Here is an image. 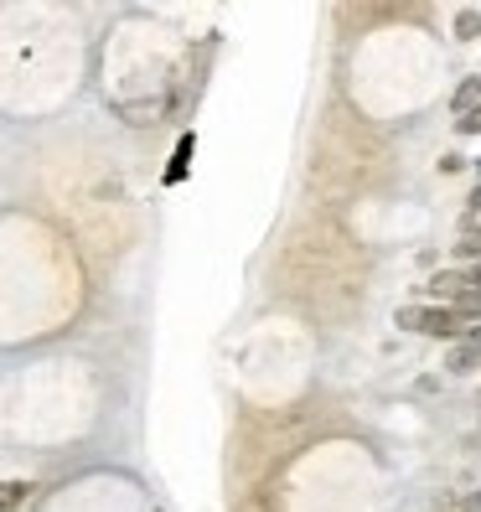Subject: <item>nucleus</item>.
<instances>
[{"mask_svg": "<svg viewBox=\"0 0 481 512\" xmlns=\"http://www.w3.org/2000/svg\"><path fill=\"white\" fill-rule=\"evenodd\" d=\"M399 326L404 331H419V337H471V331L481 326V316L450 311V306H404L399 311Z\"/></svg>", "mask_w": 481, "mask_h": 512, "instance_id": "nucleus-1", "label": "nucleus"}, {"mask_svg": "<svg viewBox=\"0 0 481 512\" xmlns=\"http://www.w3.org/2000/svg\"><path fill=\"white\" fill-rule=\"evenodd\" d=\"M192 150H197V135H182V145H176V161L166 166V182L176 187V182H182V176H187V161H192Z\"/></svg>", "mask_w": 481, "mask_h": 512, "instance_id": "nucleus-2", "label": "nucleus"}, {"mask_svg": "<svg viewBox=\"0 0 481 512\" xmlns=\"http://www.w3.org/2000/svg\"><path fill=\"white\" fill-rule=\"evenodd\" d=\"M471 109H481V78H466V83L456 88V119L471 114Z\"/></svg>", "mask_w": 481, "mask_h": 512, "instance_id": "nucleus-3", "label": "nucleus"}, {"mask_svg": "<svg viewBox=\"0 0 481 512\" xmlns=\"http://www.w3.org/2000/svg\"><path fill=\"white\" fill-rule=\"evenodd\" d=\"M26 497H32V487H26V481H0V512H16Z\"/></svg>", "mask_w": 481, "mask_h": 512, "instance_id": "nucleus-4", "label": "nucleus"}, {"mask_svg": "<svg viewBox=\"0 0 481 512\" xmlns=\"http://www.w3.org/2000/svg\"><path fill=\"white\" fill-rule=\"evenodd\" d=\"M476 32H481V11H461V16H456V37L471 42Z\"/></svg>", "mask_w": 481, "mask_h": 512, "instance_id": "nucleus-5", "label": "nucleus"}, {"mask_svg": "<svg viewBox=\"0 0 481 512\" xmlns=\"http://www.w3.org/2000/svg\"><path fill=\"white\" fill-rule=\"evenodd\" d=\"M476 166H481V161H476Z\"/></svg>", "mask_w": 481, "mask_h": 512, "instance_id": "nucleus-6", "label": "nucleus"}]
</instances>
